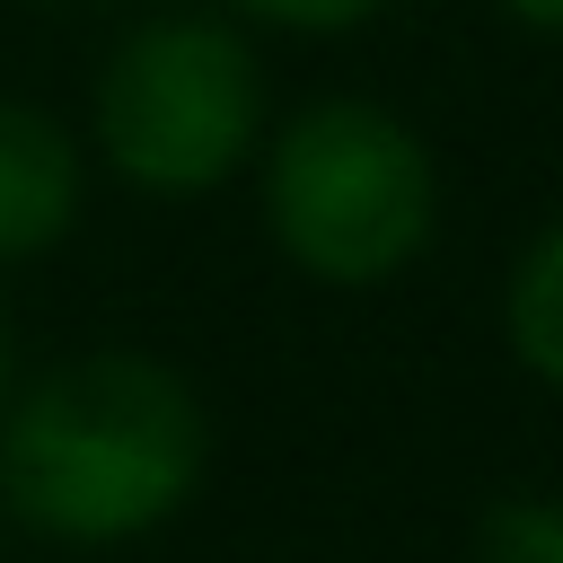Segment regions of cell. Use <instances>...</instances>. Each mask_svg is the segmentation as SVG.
<instances>
[{
    "label": "cell",
    "mask_w": 563,
    "mask_h": 563,
    "mask_svg": "<svg viewBox=\"0 0 563 563\" xmlns=\"http://www.w3.org/2000/svg\"><path fill=\"white\" fill-rule=\"evenodd\" d=\"M475 563H563V493L493 501L475 528Z\"/></svg>",
    "instance_id": "8992f818"
},
{
    "label": "cell",
    "mask_w": 563,
    "mask_h": 563,
    "mask_svg": "<svg viewBox=\"0 0 563 563\" xmlns=\"http://www.w3.org/2000/svg\"><path fill=\"white\" fill-rule=\"evenodd\" d=\"M79 202H88V176H79L70 132L44 106L0 97V264L53 255L79 229Z\"/></svg>",
    "instance_id": "277c9868"
},
{
    "label": "cell",
    "mask_w": 563,
    "mask_h": 563,
    "mask_svg": "<svg viewBox=\"0 0 563 563\" xmlns=\"http://www.w3.org/2000/svg\"><path fill=\"white\" fill-rule=\"evenodd\" d=\"M238 9L264 18V26H290V35H343V26H361L387 0H238Z\"/></svg>",
    "instance_id": "52a82bcc"
},
{
    "label": "cell",
    "mask_w": 563,
    "mask_h": 563,
    "mask_svg": "<svg viewBox=\"0 0 563 563\" xmlns=\"http://www.w3.org/2000/svg\"><path fill=\"white\" fill-rule=\"evenodd\" d=\"M519 26H537V35H563V0H501Z\"/></svg>",
    "instance_id": "ba28073f"
},
{
    "label": "cell",
    "mask_w": 563,
    "mask_h": 563,
    "mask_svg": "<svg viewBox=\"0 0 563 563\" xmlns=\"http://www.w3.org/2000/svg\"><path fill=\"white\" fill-rule=\"evenodd\" d=\"M0 405H9V317H0Z\"/></svg>",
    "instance_id": "9c48e42d"
},
{
    "label": "cell",
    "mask_w": 563,
    "mask_h": 563,
    "mask_svg": "<svg viewBox=\"0 0 563 563\" xmlns=\"http://www.w3.org/2000/svg\"><path fill=\"white\" fill-rule=\"evenodd\" d=\"M211 475V413L150 352H88L0 405V501L62 545L167 528Z\"/></svg>",
    "instance_id": "6da1fadb"
},
{
    "label": "cell",
    "mask_w": 563,
    "mask_h": 563,
    "mask_svg": "<svg viewBox=\"0 0 563 563\" xmlns=\"http://www.w3.org/2000/svg\"><path fill=\"white\" fill-rule=\"evenodd\" d=\"M510 352L563 396V220L554 229H537V246L519 255V273H510Z\"/></svg>",
    "instance_id": "5b68a950"
},
{
    "label": "cell",
    "mask_w": 563,
    "mask_h": 563,
    "mask_svg": "<svg viewBox=\"0 0 563 563\" xmlns=\"http://www.w3.org/2000/svg\"><path fill=\"white\" fill-rule=\"evenodd\" d=\"M264 141V70L220 18H150L97 70V150L132 194L194 202Z\"/></svg>",
    "instance_id": "3957f363"
},
{
    "label": "cell",
    "mask_w": 563,
    "mask_h": 563,
    "mask_svg": "<svg viewBox=\"0 0 563 563\" xmlns=\"http://www.w3.org/2000/svg\"><path fill=\"white\" fill-rule=\"evenodd\" d=\"M264 229L308 282L369 290L431 246L440 167L405 114L369 97H317L264 150Z\"/></svg>",
    "instance_id": "7a4b0ae2"
}]
</instances>
